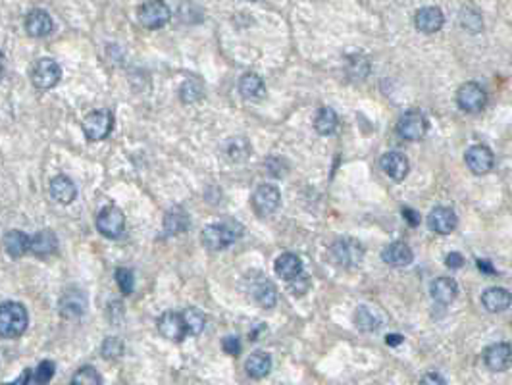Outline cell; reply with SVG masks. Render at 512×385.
Listing matches in <instances>:
<instances>
[{"instance_id":"7a4b0ae2","label":"cell","mask_w":512,"mask_h":385,"mask_svg":"<svg viewBox=\"0 0 512 385\" xmlns=\"http://www.w3.org/2000/svg\"><path fill=\"white\" fill-rule=\"evenodd\" d=\"M241 236V228L235 222L210 223L202 231V245L210 250H224L231 247Z\"/></svg>"},{"instance_id":"b9f144b4","label":"cell","mask_w":512,"mask_h":385,"mask_svg":"<svg viewBox=\"0 0 512 385\" xmlns=\"http://www.w3.org/2000/svg\"><path fill=\"white\" fill-rule=\"evenodd\" d=\"M445 264H447L451 270H459V268L464 266V256H462L461 253H449V255L445 256Z\"/></svg>"},{"instance_id":"ba28073f","label":"cell","mask_w":512,"mask_h":385,"mask_svg":"<svg viewBox=\"0 0 512 385\" xmlns=\"http://www.w3.org/2000/svg\"><path fill=\"white\" fill-rule=\"evenodd\" d=\"M169 18H172V12L164 0H149L139 8V21L147 29H160L168 23Z\"/></svg>"},{"instance_id":"4316f807","label":"cell","mask_w":512,"mask_h":385,"mask_svg":"<svg viewBox=\"0 0 512 385\" xmlns=\"http://www.w3.org/2000/svg\"><path fill=\"white\" fill-rule=\"evenodd\" d=\"M4 248L12 258L23 256L27 250H31V237H27L20 229H10L4 236Z\"/></svg>"},{"instance_id":"d6986e66","label":"cell","mask_w":512,"mask_h":385,"mask_svg":"<svg viewBox=\"0 0 512 385\" xmlns=\"http://www.w3.org/2000/svg\"><path fill=\"white\" fill-rule=\"evenodd\" d=\"M26 31L29 37H35V39H41V37L51 35L52 18L48 16V12L41 10V8H35V10H31V12L27 14Z\"/></svg>"},{"instance_id":"603a6c76","label":"cell","mask_w":512,"mask_h":385,"mask_svg":"<svg viewBox=\"0 0 512 385\" xmlns=\"http://www.w3.org/2000/svg\"><path fill=\"white\" fill-rule=\"evenodd\" d=\"M432 299L435 302H439V305H451L454 299H456V295H459V285H456V281L453 278H437L434 280L432 283Z\"/></svg>"},{"instance_id":"f1b7e54d","label":"cell","mask_w":512,"mask_h":385,"mask_svg":"<svg viewBox=\"0 0 512 385\" xmlns=\"http://www.w3.org/2000/svg\"><path fill=\"white\" fill-rule=\"evenodd\" d=\"M58 248V239L51 229H43L39 233L31 237V253L37 256H48L56 253Z\"/></svg>"},{"instance_id":"4dcf8cb0","label":"cell","mask_w":512,"mask_h":385,"mask_svg":"<svg viewBox=\"0 0 512 385\" xmlns=\"http://www.w3.org/2000/svg\"><path fill=\"white\" fill-rule=\"evenodd\" d=\"M226 154L231 162H243L251 157V144L243 137L229 139L226 143Z\"/></svg>"},{"instance_id":"30bf717a","label":"cell","mask_w":512,"mask_h":385,"mask_svg":"<svg viewBox=\"0 0 512 385\" xmlns=\"http://www.w3.org/2000/svg\"><path fill=\"white\" fill-rule=\"evenodd\" d=\"M281 204V191L272 183H262L253 193V206L256 214L270 216L279 209Z\"/></svg>"},{"instance_id":"44dd1931","label":"cell","mask_w":512,"mask_h":385,"mask_svg":"<svg viewBox=\"0 0 512 385\" xmlns=\"http://www.w3.org/2000/svg\"><path fill=\"white\" fill-rule=\"evenodd\" d=\"M191 226V218H189L187 210H183L182 206H174L169 209L164 216V231L166 236H179L185 233Z\"/></svg>"},{"instance_id":"277c9868","label":"cell","mask_w":512,"mask_h":385,"mask_svg":"<svg viewBox=\"0 0 512 385\" xmlns=\"http://www.w3.org/2000/svg\"><path fill=\"white\" fill-rule=\"evenodd\" d=\"M456 105L468 114H478L487 105L486 89L478 83H474V81H468V83L461 85V89L456 93Z\"/></svg>"},{"instance_id":"6da1fadb","label":"cell","mask_w":512,"mask_h":385,"mask_svg":"<svg viewBox=\"0 0 512 385\" xmlns=\"http://www.w3.org/2000/svg\"><path fill=\"white\" fill-rule=\"evenodd\" d=\"M29 316L26 307L16 300H6L0 307V335L4 339H16L27 329Z\"/></svg>"},{"instance_id":"5bb4252c","label":"cell","mask_w":512,"mask_h":385,"mask_svg":"<svg viewBox=\"0 0 512 385\" xmlns=\"http://www.w3.org/2000/svg\"><path fill=\"white\" fill-rule=\"evenodd\" d=\"M428 226L432 228V231L439 233V236H449V233H453L456 226H459V218H456L453 209L435 206L428 216Z\"/></svg>"},{"instance_id":"f546056e","label":"cell","mask_w":512,"mask_h":385,"mask_svg":"<svg viewBox=\"0 0 512 385\" xmlns=\"http://www.w3.org/2000/svg\"><path fill=\"white\" fill-rule=\"evenodd\" d=\"M338 124H339L338 114H335V110H333V108H328V106H324V108H320V110L316 112V118H314V130H316L320 135H331L333 131L338 130Z\"/></svg>"},{"instance_id":"5b68a950","label":"cell","mask_w":512,"mask_h":385,"mask_svg":"<svg viewBox=\"0 0 512 385\" xmlns=\"http://www.w3.org/2000/svg\"><path fill=\"white\" fill-rule=\"evenodd\" d=\"M29 78H31L33 85L37 89H52V87L58 85L62 70L52 58H41L33 64Z\"/></svg>"},{"instance_id":"d590c367","label":"cell","mask_w":512,"mask_h":385,"mask_svg":"<svg viewBox=\"0 0 512 385\" xmlns=\"http://www.w3.org/2000/svg\"><path fill=\"white\" fill-rule=\"evenodd\" d=\"M116 281H117V288L122 289L123 295L133 293V288H135V275H133V272H131L130 268H117Z\"/></svg>"},{"instance_id":"d6a6232c","label":"cell","mask_w":512,"mask_h":385,"mask_svg":"<svg viewBox=\"0 0 512 385\" xmlns=\"http://www.w3.org/2000/svg\"><path fill=\"white\" fill-rule=\"evenodd\" d=\"M355 318H357V326L360 327L362 332H376L377 327H380L377 316L372 312V308L368 307H358Z\"/></svg>"},{"instance_id":"8992f818","label":"cell","mask_w":512,"mask_h":385,"mask_svg":"<svg viewBox=\"0 0 512 385\" xmlns=\"http://www.w3.org/2000/svg\"><path fill=\"white\" fill-rule=\"evenodd\" d=\"M397 131L407 141H420L428 133V120L420 110H407L397 124Z\"/></svg>"},{"instance_id":"8d00e7d4","label":"cell","mask_w":512,"mask_h":385,"mask_svg":"<svg viewBox=\"0 0 512 385\" xmlns=\"http://www.w3.org/2000/svg\"><path fill=\"white\" fill-rule=\"evenodd\" d=\"M179 93H182L183 102H195L202 97V85L197 79H187L179 89Z\"/></svg>"},{"instance_id":"f6af8a7d","label":"cell","mask_w":512,"mask_h":385,"mask_svg":"<svg viewBox=\"0 0 512 385\" xmlns=\"http://www.w3.org/2000/svg\"><path fill=\"white\" fill-rule=\"evenodd\" d=\"M385 343L391 347H397V345H401L402 343V337L401 335H395V333H390L387 337H385Z\"/></svg>"},{"instance_id":"1f68e13d","label":"cell","mask_w":512,"mask_h":385,"mask_svg":"<svg viewBox=\"0 0 512 385\" xmlns=\"http://www.w3.org/2000/svg\"><path fill=\"white\" fill-rule=\"evenodd\" d=\"M183 318L187 322V329H189V335H201L204 332V327H207V316L202 310L199 308L191 307V308H185L183 310Z\"/></svg>"},{"instance_id":"7c38bea8","label":"cell","mask_w":512,"mask_h":385,"mask_svg":"<svg viewBox=\"0 0 512 385\" xmlns=\"http://www.w3.org/2000/svg\"><path fill=\"white\" fill-rule=\"evenodd\" d=\"M484 362L491 372H505L512 366V343H493L484 351Z\"/></svg>"},{"instance_id":"7402d4cb","label":"cell","mask_w":512,"mask_h":385,"mask_svg":"<svg viewBox=\"0 0 512 385\" xmlns=\"http://www.w3.org/2000/svg\"><path fill=\"white\" fill-rule=\"evenodd\" d=\"M273 270H276L278 278H281L283 281H293L297 275L303 274V260L293 253H283L281 256H278Z\"/></svg>"},{"instance_id":"9a60e30c","label":"cell","mask_w":512,"mask_h":385,"mask_svg":"<svg viewBox=\"0 0 512 385\" xmlns=\"http://www.w3.org/2000/svg\"><path fill=\"white\" fill-rule=\"evenodd\" d=\"M445 23V16L437 6H424L420 8L414 16V26L418 31L432 35L437 33Z\"/></svg>"},{"instance_id":"60d3db41","label":"cell","mask_w":512,"mask_h":385,"mask_svg":"<svg viewBox=\"0 0 512 385\" xmlns=\"http://www.w3.org/2000/svg\"><path fill=\"white\" fill-rule=\"evenodd\" d=\"M306 289H308V275L303 272V274L297 275V278L291 281V291L295 295H305Z\"/></svg>"},{"instance_id":"bcb514c9","label":"cell","mask_w":512,"mask_h":385,"mask_svg":"<svg viewBox=\"0 0 512 385\" xmlns=\"http://www.w3.org/2000/svg\"><path fill=\"white\" fill-rule=\"evenodd\" d=\"M478 268H480L481 272H487V274H493V272H495V268L489 264V260H478Z\"/></svg>"},{"instance_id":"ee69618b","label":"cell","mask_w":512,"mask_h":385,"mask_svg":"<svg viewBox=\"0 0 512 385\" xmlns=\"http://www.w3.org/2000/svg\"><path fill=\"white\" fill-rule=\"evenodd\" d=\"M422 384H445V378H441L437 374H428L422 378Z\"/></svg>"},{"instance_id":"e0dca14e","label":"cell","mask_w":512,"mask_h":385,"mask_svg":"<svg viewBox=\"0 0 512 385\" xmlns=\"http://www.w3.org/2000/svg\"><path fill=\"white\" fill-rule=\"evenodd\" d=\"M382 260L393 268H404L414 260V255H412V248H410L407 243L395 241L383 248Z\"/></svg>"},{"instance_id":"e575fe53","label":"cell","mask_w":512,"mask_h":385,"mask_svg":"<svg viewBox=\"0 0 512 385\" xmlns=\"http://www.w3.org/2000/svg\"><path fill=\"white\" fill-rule=\"evenodd\" d=\"M73 384H83V385H100L103 384V378L98 376V372L93 368V366H83L79 368L75 376L72 378Z\"/></svg>"},{"instance_id":"836d02e7","label":"cell","mask_w":512,"mask_h":385,"mask_svg":"<svg viewBox=\"0 0 512 385\" xmlns=\"http://www.w3.org/2000/svg\"><path fill=\"white\" fill-rule=\"evenodd\" d=\"M461 26L470 33H480L484 23H481V16L472 8H464L461 12Z\"/></svg>"},{"instance_id":"cb8c5ba5","label":"cell","mask_w":512,"mask_h":385,"mask_svg":"<svg viewBox=\"0 0 512 385\" xmlns=\"http://www.w3.org/2000/svg\"><path fill=\"white\" fill-rule=\"evenodd\" d=\"M51 196L60 204H70L75 201L78 189L68 176L52 177L51 181Z\"/></svg>"},{"instance_id":"74e56055","label":"cell","mask_w":512,"mask_h":385,"mask_svg":"<svg viewBox=\"0 0 512 385\" xmlns=\"http://www.w3.org/2000/svg\"><path fill=\"white\" fill-rule=\"evenodd\" d=\"M123 354V343L117 337H108L103 343V357L108 360H116Z\"/></svg>"},{"instance_id":"ffe728a7","label":"cell","mask_w":512,"mask_h":385,"mask_svg":"<svg viewBox=\"0 0 512 385\" xmlns=\"http://www.w3.org/2000/svg\"><path fill=\"white\" fill-rule=\"evenodd\" d=\"M382 170L391 177V179H395V181H402L404 177L409 176V160L404 154L401 152H395V150H391L387 154H383L382 158Z\"/></svg>"},{"instance_id":"3957f363","label":"cell","mask_w":512,"mask_h":385,"mask_svg":"<svg viewBox=\"0 0 512 385\" xmlns=\"http://www.w3.org/2000/svg\"><path fill=\"white\" fill-rule=\"evenodd\" d=\"M330 255L333 262L341 268L352 270L357 268L364 258V247L357 239H350V237H341L338 241L331 243Z\"/></svg>"},{"instance_id":"484cf974","label":"cell","mask_w":512,"mask_h":385,"mask_svg":"<svg viewBox=\"0 0 512 385\" xmlns=\"http://www.w3.org/2000/svg\"><path fill=\"white\" fill-rule=\"evenodd\" d=\"M239 93L249 100H262L266 97V83L256 73H245L239 79Z\"/></svg>"},{"instance_id":"4fadbf2b","label":"cell","mask_w":512,"mask_h":385,"mask_svg":"<svg viewBox=\"0 0 512 385\" xmlns=\"http://www.w3.org/2000/svg\"><path fill=\"white\" fill-rule=\"evenodd\" d=\"M464 160H466L468 170L476 174V176H486L493 170V164H495V158H493V152L484 144H474L466 150L464 154Z\"/></svg>"},{"instance_id":"9c48e42d","label":"cell","mask_w":512,"mask_h":385,"mask_svg":"<svg viewBox=\"0 0 512 385\" xmlns=\"http://www.w3.org/2000/svg\"><path fill=\"white\" fill-rule=\"evenodd\" d=\"M125 228V216L122 209L117 206H106L98 212L97 216V229L100 236L108 237V239H117L123 233Z\"/></svg>"},{"instance_id":"2e32d148","label":"cell","mask_w":512,"mask_h":385,"mask_svg":"<svg viewBox=\"0 0 512 385\" xmlns=\"http://www.w3.org/2000/svg\"><path fill=\"white\" fill-rule=\"evenodd\" d=\"M251 295H253V299L258 302L260 307L264 308H273L276 302H278L276 288H273L272 281L268 280L264 274H258L251 281Z\"/></svg>"},{"instance_id":"7bdbcfd3","label":"cell","mask_w":512,"mask_h":385,"mask_svg":"<svg viewBox=\"0 0 512 385\" xmlns=\"http://www.w3.org/2000/svg\"><path fill=\"white\" fill-rule=\"evenodd\" d=\"M402 216H404V220H407L410 226H418V223H420V214H418L416 210L409 209V206L402 209Z\"/></svg>"},{"instance_id":"52a82bcc","label":"cell","mask_w":512,"mask_h":385,"mask_svg":"<svg viewBox=\"0 0 512 385\" xmlns=\"http://www.w3.org/2000/svg\"><path fill=\"white\" fill-rule=\"evenodd\" d=\"M114 127V118L108 110L91 112L83 120V133L89 141H103L112 133Z\"/></svg>"},{"instance_id":"ab89813d","label":"cell","mask_w":512,"mask_h":385,"mask_svg":"<svg viewBox=\"0 0 512 385\" xmlns=\"http://www.w3.org/2000/svg\"><path fill=\"white\" fill-rule=\"evenodd\" d=\"M221 349L224 353L231 354V357H239L241 354V339L237 335H227L221 339Z\"/></svg>"},{"instance_id":"f35d334b","label":"cell","mask_w":512,"mask_h":385,"mask_svg":"<svg viewBox=\"0 0 512 385\" xmlns=\"http://www.w3.org/2000/svg\"><path fill=\"white\" fill-rule=\"evenodd\" d=\"M52 376H54V362L45 360V362H41V364L37 366V370L33 374V381H35V384H48Z\"/></svg>"},{"instance_id":"ac0fdd59","label":"cell","mask_w":512,"mask_h":385,"mask_svg":"<svg viewBox=\"0 0 512 385\" xmlns=\"http://www.w3.org/2000/svg\"><path fill=\"white\" fill-rule=\"evenodd\" d=\"M85 308H87V299H85L83 291H78V289L66 291L58 302L60 314L66 316V318H79V316H83Z\"/></svg>"},{"instance_id":"8fae6325","label":"cell","mask_w":512,"mask_h":385,"mask_svg":"<svg viewBox=\"0 0 512 385\" xmlns=\"http://www.w3.org/2000/svg\"><path fill=\"white\" fill-rule=\"evenodd\" d=\"M158 332L162 337L179 343L189 335L187 322L183 318V312H164L158 318Z\"/></svg>"},{"instance_id":"83f0119b","label":"cell","mask_w":512,"mask_h":385,"mask_svg":"<svg viewBox=\"0 0 512 385\" xmlns=\"http://www.w3.org/2000/svg\"><path fill=\"white\" fill-rule=\"evenodd\" d=\"M245 368L246 374L253 379L266 378L270 370H272V359H270V354L264 353V351H254V353L246 359Z\"/></svg>"},{"instance_id":"d4e9b609","label":"cell","mask_w":512,"mask_h":385,"mask_svg":"<svg viewBox=\"0 0 512 385\" xmlns=\"http://www.w3.org/2000/svg\"><path fill=\"white\" fill-rule=\"evenodd\" d=\"M512 295L503 288H489L481 295V305L489 312H503L511 307Z\"/></svg>"}]
</instances>
